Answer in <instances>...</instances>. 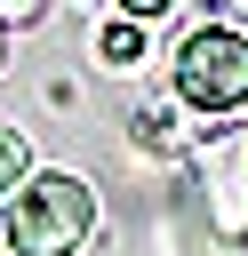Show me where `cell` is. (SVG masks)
<instances>
[{
  "instance_id": "obj_1",
  "label": "cell",
  "mask_w": 248,
  "mask_h": 256,
  "mask_svg": "<svg viewBox=\"0 0 248 256\" xmlns=\"http://www.w3.org/2000/svg\"><path fill=\"white\" fill-rule=\"evenodd\" d=\"M88 224H96V192H88L80 176H64V168L24 176L16 200L0 208V240H8L16 256H72V248L88 240Z\"/></svg>"
},
{
  "instance_id": "obj_2",
  "label": "cell",
  "mask_w": 248,
  "mask_h": 256,
  "mask_svg": "<svg viewBox=\"0 0 248 256\" xmlns=\"http://www.w3.org/2000/svg\"><path fill=\"white\" fill-rule=\"evenodd\" d=\"M176 96L192 112H240L248 104V32L232 24H200L184 48H176Z\"/></svg>"
},
{
  "instance_id": "obj_3",
  "label": "cell",
  "mask_w": 248,
  "mask_h": 256,
  "mask_svg": "<svg viewBox=\"0 0 248 256\" xmlns=\"http://www.w3.org/2000/svg\"><path fill=\"white\" fill-rule=\"evenodd\" d=\"M96 56H104V64H136V56H144V24L112 16V24H104V40H96Z\"/></svg>"
},
{
  "instance_id": "obj_4",
  "label": "cell",
  "mask_w": 248,
  "mask_h": 256,
  "mask_svg": "<svg viewBox=\"0 0 248 256\" xmlns=\"http://www.w3.org/2000/svg\"><path fill=\"white\" fill-rule=\"evenodd\" d=\"M16 176H24V136H8V128H0V200L16 192Z\"/></svg>"
},
{
  "instance_id": "obj_5",
  "label": "cell",
  "mask_w": 248,
  "mask_h": 256,
  "mask_svg": "<svg viewBox=\"0 0 248 256\" xmlns=\"http://www.w3.org/2000/svg\"><path fill=\"white\" fill-rule=\"evenodd\" d=\"M40 16H48V0H0V32H24Z\"/></svg>"
},
{
  "instance_id": "obj_6",
  "label": "cell",
  "mask_w": 248,
  "mask_h": 256,
  "mask_svg": "<svg viewBox=\"0 0 248 256\" xmlns=\"http://www.w3.org/2000/svg\"><path fill=\"white\" fill-rule=\"evenodd\" d=\"M168 8H176V0H120V16H128V24H152V16H168Z\"/></svg>"
},
{
  "instance_id": "obj_7",
  "label": "cell",
  "mask_w": 248,
  "mask_h": 256,
  "mask_svg": "<svg viewBox=\"0 0 248 256\" xmlns=\"http://www.w3.org/2000/svg\"><path fill=\"white\" fill-rule=\"evenodd\" d=\"M0 64H8V32H0Z\"/></svg>"
}]
</instances>
